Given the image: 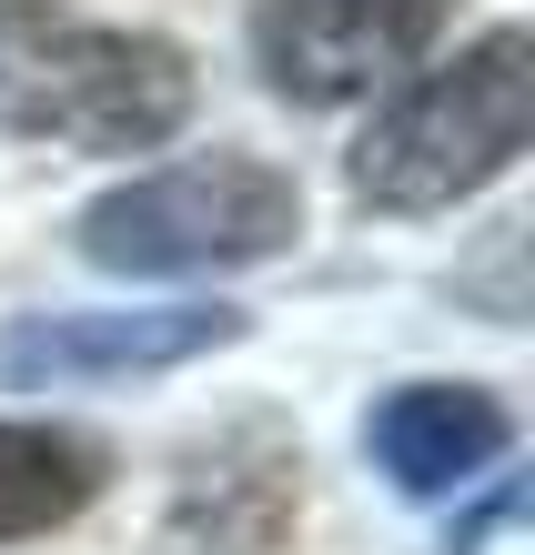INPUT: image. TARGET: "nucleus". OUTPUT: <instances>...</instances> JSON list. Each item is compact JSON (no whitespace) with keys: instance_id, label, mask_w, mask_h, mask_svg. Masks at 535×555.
<instances>
[{"instance_id":"1","label":"nucleus","mask_w":535,"mask_h":555,"mask_svg":"<svg viewBox=\"0 0 535 555\" xmlns=\"http://www.w3.org/2000/svg\"><path fill=\"white\" fill-rule=\"evenodd\" d=\"M192 121V51L162 30L0 0V132L61 152H162Z\"/></svg>"},{"instance_id":"2","label":"nucleus","mask_w":535,"mask_h":555,"mask_svg":"<svg viewBox=\"0 0 535 555\" xmlns=\"http://www.w3.org/2000/svg\"><path fill=\"white\" fill-rule=\"evenodd\" d=\"M525 121H535V41L525 21H495L455 61L405 72L384 91L344 152V182L374 212H445L525 152Z\"/></svg>"},{"instance_id":"3","label":"nucleus","mask_w":535,"mask_h":555,"mask_svg":"<svg viewBox=\"0 0 535 555\" xmlns=\"http://www.w3.org/2000/svg\"><path fill=\"white\" fill-rule=\"evenodd\" d=\"M293 233H304V182L263 152H192L162 172H131L72 222L81 263L131 273V283L273 263V253H293Z\"/></svg>"},{"instance_id":"4","label":"nucleus","mask_w":535,"mask_h":555,"mask_svg":"<svg viewBox=\"0 0 535 555\" xmlns=\"http://www.w3.org/2000/svg\"><path fill=\"white\" fill-rule=\"evenodd\" d=\"M445 30L455 0H253V61L304 112L394 91L405 72H424Z\"/></svg>"},{"instance_id":"5","label":"nucleus","mask_w":535,"mask_h":555,"mask_svg":"<svg viewBox=\"0 0 535 555\" xmlns=\"http://www.w3.org/2000/svg\"><path fill=\"white\" fill-rule=\"evenodd\" d=\"M213 344H243L232 304H131V313H21L0 323V384H112L173 374Z\"/></svg>"},{"instance_id":"6","label":"nucleus","mask_w":535,"mask_h":555,"mask_svg":"<svg viewBox=\"0 0 535 555\" xmlns=\"http://www.w3.org/2000/svg\"><path fill=\"white\" fill-rule=\"evenodd\" d=\"M515 444V414L485 384H394L364 414V454L394 475V495H464Z\"/></svg>"},{"instance_id":"7","label":"nucleus","mask_w":535,"mask_h":555,"mask_svg":"<svg viewBox=\"0 0 535 555\" xmlns=\"http://www.w3.org/2000/svg\"><path fill=\"white\" fill-rule=\"evenodd\" d=\"M293 526V454H213L182 475L162 545L173 555H273Z\"/></svg>"},{"instance_id":"8","label":"nucleus","mask_w":535,"mask_h":555,"mask_svg":"<svg viewBox=\"0 0 535 555\" xmlns=\"http://www.w3.org/2000/svg\"><path fill=\"white\" fill-rule=\"evenodd\" d=\"M112 454L81 435V424H0V545L51 535L102 495Z\"/></svg>"}]
</instances>
